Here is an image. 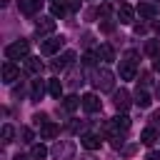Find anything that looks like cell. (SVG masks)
Segmentation results:
<instances>
[{
	"label": "cell",
	"instance_id": "obj_1",
	"mask_svg": "<svg viewBox=\"0 0 160 160\" xmlns=\"http://www.w3.org/2000/svg\"><path fill=\"white\" fill-rule=\"evenodd\" d=\"M30 52V45H28V40H18V42H12V45H8L5 48V55H8V60H25V58H30L28 55Z\"/></svg>",
	"mask_w": 160,
	"mask_h": 160
},
{
	"label": "cell",
	"instance_id": "obj_2",
	"mask_svg": "<svg viewBox=\"0 0 160 160\" xmlns=\"http://www.w3.org/2000/svg\"><path fill=\"white\" fill-rule=\"evenodd\" d=\"M95 88L98 90H112L115 88V80H112V72L108 70V68H102V70H98V75H95Z\"/></svg>",
	"mask_w": 160,
	"mask_h": 160
},
{
	"label": "cell",
	"instance_id": "obj_3",
	"mask_svg": "<svg viewBox=\"0 0 160 160\" xmlns=\"http://www.w3.org/2000/svg\"><path fill=\"white\" fill-rule=\"evenodd\" d=\"M62 45H65V38H62V35H60V38L55 35V38H48V40L40 42V52H42V55H55Z\"/></svg>",
	"mask_w": 160,
	"mask_h": 160
},
{
	"label": "cell",
	"instance_id": "obj_4",
	"mask_svg": "<svg viewBox=\"0 0 160 160\" xmlns=\"http://www.w3.org/2000/svg\"><path fill=\"white\" fill-rule=\"evenodd\" d=\"M120 78L122 80H132L135 78V52H128V60L120 62Z\"/></svg>",
	"mask_w": 160,
	"mask_h": 160
},
{
	"label": "cell",
	"instance_id": "obj_5",
	"mask_svg": "<svg viewBox=\"0 0 160 160\" xmlns=\"http://www.w3.org/2000/svg\"><path fill=\"white\" fill-rule=\"evenodd\" d=\"M128 128H130V118L128 115H115L108 122V130H112V132H125Z\"/></svg>",
	"mask_w": 160,
	"mask_h": 160
},
{
	"label": "cell",
	"instance_id": "obj_6",
	"mask_svg": "<svg viewBox=\"0 0 160 160\" xmlns=\"http://www.w3.org/2000/svg\"><path fill=\"white\" fill-rule=\"evenodd\" d=\"M18 75H20V70L15 68V62H10V60H8V62L2 65V82H8V85H10V82H15V80H18Z\"/></svg>",
	"mask_w": 160,
	"mask_h": 160
},
{
	"label": "cell",
	"instance_id": "obj_7",
	"mask_svg": "<svg viewBox=\"0 0 160 160\" xmlns=\"http://www.w3.org/2000/svg\"><path fill=\"white\" fill-rule=\"evenodd\" d=\"M112 102H115L118 110H128V108H130V92H128V90H115Z\"/></svg>",
	"mask_w": 160,
	"mask_h": 160
},
{
	"label": "cell",
	"instance_id": "obj_8",
	"mask_svg": "<svg viewBox=\"0 0 160 160\" xmlns=\"http://www.w3.org/2000/svg\"><path fill=\"white\" fill-rule=\"evenodd\" d=\"M82 108H85L88 112H98V110H100V98H98L95 92L82 95Z\"/></svg>",
	"mask_w": 160,
	"mask_h": 160
},
{
	"label": "cell",
	"instance_id": "obj_9",
	"mask_svg": "<svg viewBox=\"0 0 160 160\" xmlns=\"http://www.w3.org/2000/svg\"><path fill=\"white\" fill-rule=\"evenodd\" d=\"M52 30H55V20H52V18H40L38 25H35V32H38V35H48V32H52Z\"/></svg>",
	"mask_w": 160,
	"mask_h": 160
},
{
	"label": "cell",
	"instance_id": "obj_10",
	"mask_svg": "<svg viewBox=\"0 0 160 160\" xmlns=\"http://www.w3.org/2000/svg\"><path fill=\"white\" fill-rule=\"evenodd\" d=\"M18 5H20V12L32 15V12H38V10H40L42 0H18Z\"/></svg>",
	"mask_w": 160,
	"mask_h": 160
},
{
	"label": "cell",
	"instance_id": "obj_11",
	"mask_svg": "<svg viewBox=\"0 0 160 160\" xmlns=\"http://www.w3.org/2000/svg\"><path fill=\"white\" fill-rule=\"evenodd\" d=\"M132 15H135V10H132V5H120L118 8V20L122 22V25H128V22H132Z\"/></svg>",
	"mask_w": 160,
	"mask_h": 160
},
{
	"label": "cell",
	"instance_id": "obj_12",
	"mask_svg": "<svg viewBox=\"0 0 160 160\" xmlns=\"http://www.w3.org/2000/svg\"><path fill=\"white\" fill-rule=\"evenodd\" d=\"M72 60H75V52L68 50V52H62V58H58V60L52 62V70H65L68 65H72Z\"/></svg>",
	"mask_w": 160,
	"mask_h": 160
},
{
	"label": "cell",
	"instance_id": "obj_13",
	"mask_svg": "<svg viewBox=\"0 0 160 160\" xmlns=\"http://www.w3.org/2000/svg\"><path fill=\"white\" fill-rule=\"evenodd\" d=\"M80 145H82L85 150H98V148H100V138L92 135V132H85V135L80 138Z\"/></svg>",
	"mask_w": 160,
	"mask_h": 160
},
{
	"label": "cell",
	"instance_id": "obj_14",
	"mask_svg": "<svg viewBox=\"0 0 160 160\" xmlns=\"http://www.w3.org/2000/svg\"><path fill=\"white\" fill-rule=\"evenodd\" d=\"M40 70H42V60H40V58H32V55H30V58H25V72L38 75Z\"/></svg>",
	"mask_w": 160,
	"mask_h": 160
},
{
	"label": "cell",
	"instance_id": "obj_15",
	"mask_svg": "<svg viewBox=\"0 0 160 160\" xmlns=\"http://www.w3.org/2000/svg\"><path fill=\"white\" fill-rule=\"evenodd\" d=\"M55 135H58V125H55V122L48 120L45 125H40V138H42V140H52Z\"/></svg>",
	"mask_w": 160,
	"mask_h": 160
},
{
	"label": "cell",
	"instance_id": "obj_16",
	"mask_svg": "<svg viewBox=\"0 0 160 160\" xmlns=\"http://www.w3.org/2000/svg\"><path fill=\"white\" fill-rule=\"evenodd\" d=\"M138 12H140V18H148V20H150V18L158 15V8H155L152 2H140V5H138Z\"/></svg>",
	"mask_w": 160,
	"mask_h": 160
},
{
	"label": "cell",
	"instance_id": "obj_17",
	"mask_svg": "<svg viewBox=\"0 0 160 160\" xmlns=\"http://www.w3.org/2000/svg\"><path fill=\"white\" fill-rule=\"evenodd\" d=\"M98 58H102V62H112V60H115V50H112L108 42H102V45L98 48Z\"/></svg>",
	"mask_w": 160,
	"mask_h": 160
},
{
	"label": "cell",
	"instance_id": "obj_18",
	"mask_svg": "<svg viewBox=\"0 0 160 160\" xmlns=\"http://www.w3.org/2000/svg\"><path fill=\"white\" fill-rule=\"evenodd\" d=\"M158 138H160V135L155 132V128H145V130L140 132V142H145V145H152Z\"/></svg>",
	"mask_w": 160,
	"mask_h": 160
},
{
	"label": "cell",
	"instance_id": "obj_19",
	"mask_svg": "<svg viewBox=\"0 0 160 160\" xmlns=\"http://www.w3.org/2000/svg\"><path fill=\"white\" fill-rule=\"evenodd\" d=\"M42 92H45L42 80H32V88H30V100H40V98H42Z\"/></svg>",
	"mask_w": 160,
	"mask_h": 160
},
{
	"label": "cell",
	"instance_id": "obj_20",
	"mask_svg": "<svg viewBox=\"0 0 160 160\" xmlns=\"http://www.w3.org/2000/svg\"><path fill=\"white\" fill-rule=\"evenodd\" d=\"M82 100L78 98V95H68V98H62V108L68 110V112H72V110H78V105H80Z\"/></svg>",
	"mask_w": 160,
	"mask_h": 160
},
{
	"label": "cell",
	"instance_id": "obj_21",
	"mask_svg": "<svg viewBox=\"0 0 160 160\" xmlns=\"http://www.w3.org/2000/svg\"><path fill=\"white\" fill-rule=\"evenodd\" d=\"M30 158H32V160H45V158H48V148H45L42 142L32 145V150H30Z\"/></svg>",
	"mask_w": 160,
	"mask_h": 160
},
{
	"label": "cell",
	"instance_id": "obj_22",
	"mask_svg": "<svg viewBox=\"0 0 160 160\" xmlns=\"http://www.w3.org/2000/svg\"><path fill=\"white\" fill-rule=\"evenodd\" d=\"M48 90H50L52 98H60V95H62V82H60L58 78H52V80H48Z\"/></svg>",
	"mask_w": 160,
	"mask_h": 160
},
{
	"label": "cell",
	"instance_id": "obj_23",
	"mask_svg": "<svg viewBox=\"0 0 160 160\" xmlns=\"http://www.w3.org/2000/svg\"><path fill=\"white\" fill-rule=\"evenodd\" d=\"M135 105H138V108H150V95H148L145 90H140V88H138V92H135Z\"/></svg>",
	"mask_w": 160,
	"mask_h": 160
},
{
	"label": "cell",
	"instance_id": "obj_24",
	"mask_svg": "<svg viewBox=\"0 0 160 160\" xmlns=\"http://www.w3.org/2000/svg\"><path fill=\"white\" fill-rule=\"evenodd\" d=\"M0 138H2V142H12V138H15V128H12V125H2Z\"/></svg>",
	"mask_w": 160,
	"mask_h": 160
},
{
	"label": "cell",
	"instance_id": "obj_25",
	"mask_svg": "<svg viewBox=\"0 0 160 160\" xmlns=\"http://www.w3.org/2000/svg\"><path fill=\"white\" fill-rule=\"evenodd\" d=\"M145 52L152 55V58H158V52H160V40H150V42L145 45Z\"/></svg>",
	"mask_w": 160,
	"mask_h": 160
},
{
	"label": "cell",
	"instance_id": "obj_26",
	"mask_svg": "<svg viewBox=\"0 0 160 160\" xmlns=\"http://www.w3.org/2000/svg\"><path fill=\"white\" fill-rule=\"evenodd\" d=\"M50 12H52V18H62L65 15V5L62 2H52L50 5Z\"/></svg>",
	"mask_w": 160,
	"mask_h": 160
},
{
	"label": "cell",
	"instance_id": "obj_27",
	"mask_svg": "<svg viewBox=\"0 0 160 160\" xmlns=\"http://www.w3.org/2000/svg\"><path fill=\"white\" fill-rule=\"evenodd\" d=\"M20 138H22V142H32V138H35V135H32V130H30V128H22V130H20Z\"/></svg>",
	"mask_w": 160,
	"mask_h": 160
},
{
	"label": "cell",
	"instance_id": "obj_28",
	"mask_svg": "<svg viewBox=\"0 0 160 160\" xmlns=\"http://www.w3.org/2000/svg\"><path fill=\"white\" fill-rule=\"evenodd\" d=\"M80 2L82 0H65V8L68 10H80Z\"/></svg>",
	"mask_w": 160,
	"mask_h": 160
},
{
	"label": "cell",
	"instance_id": "obj_29",
	"mask_svg": "<svg viewBox=\"0 0 160 160\" xmlns=\"http://www.w3.org/2000/svg\"><path fill=\"white\" fill-rule=\"evenodd\" d=\"M82 62H85V65H92V62H95V55H92V52H85V55H82Z\"/></svg>",
	"mask_w": 160,
	"mask_h": 160
},
{
	"label": "cell",
	"instance_id": "obj_30",
	"mask_svg": "<svg viewBox=\"0 0 160 160\" xmlns=\"http://www.w3.org/2000/svg\"><path fill=\"white\" fill-rule=\"evenodd\" d=\"M148 160H160V152H155V150H150V152H148Z\"/></svg>",
	"mask_w": 160,
	"mask_h": 160
},
{
	"label": "cell",
	"instance_id": "obj_31",
	"mask_svg": "<svg viewBox=\"0 0 160 160\" xmlns=\"http://www.w3.org/2000/svg\"><path fill=\"white\" fill-rule=\"evenodd\" d=\"M152 70H155V72H160V55L152 60Z\"/></svg>",
	"mask_w": 160,
	"mask_h": 160
},
{
	"label": "cell",
	"instance_id": "obj_32",
	"mask_svg": "<svg viewBox=\"0 0 160 160\" xmlns=\"http://www.w3.org/2000/svg\"><path fill=\"white\" fill-rule=\"evenodd\" d=\"M152 122H155V125H160V110H155V112H152Z\"/></svg>",
	"mask_w": 160,
	"mask_h": 160
},
{
	"label": "cell",
	"instance_id": "obj_33",
	"mask_svg": "<svg viewBox=\"0 0 160 160\" xmlns=\"http://www.w3.org/2000/svg\"><path fill=\"white\" fill-rule=\"evenodd\" d=\"M152 28H155V32H158V35H160V22H155V25H152Z\"/></svg>",
	"mask_w": 160,
	"mask_h": 160
},
{
	"label": "cell",
	"instance_id": "obj_34",
	"mask_svg": "<svg viewBox=\"0 0 160 160\" xmlns=\"http://www.w3.org/2000/svg\"><path fill=\"white\" fill-rule=\"evenodd\" d=\"M8 2H10V0H0V5H8Z\"/></svg>",
	"mask_w": 160,
	"mask_h": 160
},
{
	"label": "cell",
	"instance_id": "obj_35",
	"mask_svg": "<svg viewBox=\"0 0 160 160\" xmlns=\"http://www.w3.org/2000/svg\"><path fill=\"white\" fill-rule=\"evenodd\" d=\"M158 95H160V85H158Z\"/></svg>",
	"mask_w": 160,
	"mask_h": 160
},
{
	"label": "cell",
	"instance_id": "obj_36",
	"mask_svg": "<svg viewBox=\"0 0 160 160\" xmlns=\"http://www.w3.org/2000/svg\"><path fill=\"white\" fill-rule=\"evenodd\" d=\"M52 2H58V0H52Z\"/></svg>",
	"mask_w": 160,
	"mask_h": 160
},
{
	"label": "cell",
	"instance_id": "obj_37",
	"mask_svg": "<svg viewBox=\"0 0 160 160\" xmlns=\"http://www.w3.org/2000/svg\"><path fill=\"white\" fill-rule=\"evenodd\" d=\"M158 140H160V138H158Z\"/></svg>",
	"mask_w": 160,
	"mask_h": 160
}]
</instances>
